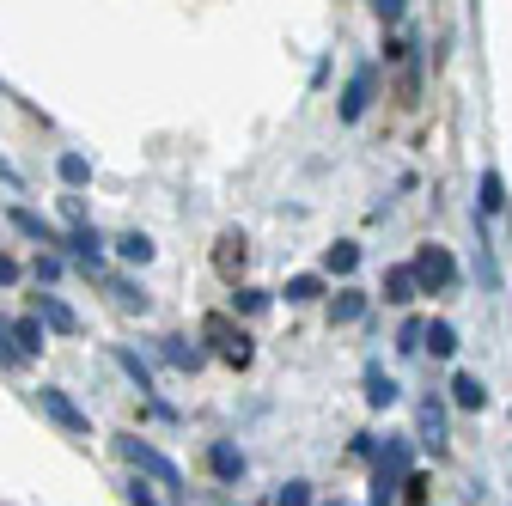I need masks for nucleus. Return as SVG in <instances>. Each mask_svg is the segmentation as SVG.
Returning <instances> with one entry per match:
<instances>
[{"label": "nucleus", "mask_w": 512, "mask_h": 506, "mask_svg": "<svg viewBox=\"0 0 512 506\" xmlns=\"http://www.w3.org/2000/svg\"><path fill=\"white\" fill-rule=\"evenodd\" d=\"M409 470H415V439L409 433H384V446H378V458L366 464V506H397L403 500V482H409Z\"/></svg>", "instance_id": "f257e3e1"}, {"label": "nucleus", "mask_w": 512, "mask_h": 506, "mask_svg": "<svg viewBox=\"0 0 512 506\" xmlns=\"http://www.w3.org/2000/svg\"><path fill=\"white\" fill-rule=\"evenodd\" d=\"M403 13H409V0H372V19H378L384 31H397V25H403Z\"/></svg>", "instance_id": "f704fd0d"}, {"label": "nucleus", "mask_w": 512, "mask_h": 506, "mask_svg": "<svg viewBox=\"0 0 512 506\" xmlns=\"http://www.w3.org/2000/svg\"><path fill=\"white\" fill-rule=\"evenodd\" d=\"M415 275H421V293H458L464 287V269H458V257H452V250H445V244H415Z\"/></svg>", "instance_id": "20e7f679"}, {"label": "nucleus", "mask_w": 512, "mask_h": 506, "mask_svg": "<svg viewBox=\"0 0 512 506\" xmlns=\"http://www.w3.org/2000/svg\"><path fill=\"white\" fill-rule=\"evenodd\" d=\"M7 226H13L19 238H31L37 250H68V226H49V220H43L37 208H25V202L7 208Z\"/></svg>", "instance_id": "0eeeda50"}, {"label": "nucleus", "mask_w": 512, "mask_h": 506, "mask_svg": "<svg viewBox=\"0 0 512 506\" xmlns=\"http://www.w3.org/2000/svg\"><path fill=\"white\" fill-rule=\"evenodd\" d=\"M433 500V476L427 470H409V482H403V506H427Z\"/></svg>", "instance_id": "72a5a7b5"}, {"label": "nucleus", "mask_w": 512, "mask_h": 506, "mask_svg": "<svg viewBox=\"0 0 512 506\" xmlns=\"http://www.w3.org/2000/svg\"><path fill=\"white\" fill-rule=\"evenodd\" d=\"M13 366H25V354H19V336H13V318H0V372H13Z\"/></svg>", "instance_id": "2f4dec72"}, {"label": "nucleus", "mask_w": 512, "mask_h": 506, "mask_svg": "<svg viewBox=\"0 0 512 506\" xmlns=\"http://www.w3.org/2000/svg\"><path fill=\"white\" fill-rule=\"evenodd\" d=\"M360 263H366V250H360L354 238H336V244L324 250V275H330V281H354Z\"/></svg>", "instance_id": "a211bd4d"}, {"label": "nucleus", "mask_w": 512, "mask_h": 506, "mask_svg": "<svg viewBox=\"0 0 512 506\" xmlns=\"http://www.w3.org/2000/svg\"><path fill=\"white\" fill-rule=\"evenodd\" d=\"M384 61H391V68H409V61H415V43H409L403 31H384Z\"/></svg>", "instance_id": "473e14b6"}, {"label": "nucleus", "mask_w": 512, "mask_h": 506, "mask_svg": "<svg viewBox=\"0 0 512 506\" xmlns=\"http://www.w3.org/2000/svg\"><path fill=\"white\" fill-rule=\"evenodd\" d=\"M378 446H384V439H378V433H354V439H348V458H360V464H372V458H378Z\"/></svg>", "instance_id": "c9c22d12"}, {"label": "nucleus", "mask_w": 512, "mask_h": 506, "mask_svg": "<svg viewBox=\"0 0 512 506\" xmlns=\"http://www.w3.org/2000/svg\"><path fill=\"white\" fill-rule=\"evenodd\" d=\"M506 208H512V196H506V177H500L494 165H482V177H476V208H470V214H476V220H500Z\"/></svg>", "instance_id": "f8f14e48"}, {"label": "nucleus", "mask_w": 512, "mask_h": 506, "mask_svg": "<svg viewBox=\"0 0 512 506\" xmlns=\"http://www.w3.org/2000/svg\"><path fill=\"white\" fill-rule=\"evenodd\" d=\"M110 452H116L128 470L153 476V482L165 488V500H183V494H189V488H183V470H177V464H171V458L153 446V439H141V433H116V439H110Z\"/></svg>", "instance_id": "f03ea898"}, {"label": "nucleus", "mask_w": 512, "mask_h": 506, "mask_svg": "<svg viewBox=\"0 0 512 506\" xmlns=\"http://www.w3.org/2000/svg\"><path fill=\"white\" fill-rule=\"evenodd\" d=\"M378 104V61H360V68L348 74V86H342V98H336V116L348 122H366V110Z\"/></svg>", "instance_id": "39448f33"}, {"label": "nucleus", "mask_w": 512, "mask_h": 506, "mask_svg": "<svg viewBox=\"0 0 512 506\" xmlns=\"http://www.w3.org/2000/svg\"><path fill=\"white\" fill-rule=\"evenodd\" d=\"M275 506H317V488H311L305 476H287V482L275 488Z\"/></svg>", "instance_id": "7c9ffc66"}, {"label": "nucleus", "mask_w": 512, "mask_h": 506, "mask_svg": "<svg viewBox=\"0 0 512 506\" xmlns=\"http://www.w3.org/2000/svg\"><path fill=\"white\" fill-rule=\"evenodd\" d=\"M0 183H13V189H19V171H13L7 159H0Z\"/></svg>", "instance_id": "4c0bfd02"}, {"label": "nucleus", "mask_w": 512, "mask_h": 506, "mask_svg": "<svg viewBox=\"0 0 512 506\" xmlns=\"http://www.w3.org/2000/svg\"><path fill=\"white\" fill-rule=\"evenodd\" d=\"M104 287H110V305H116V311H141V318L153 311V293H147L135 275H104Z\"/></svg>", "instance_id": "6ab92c4d"}, {"label": "nucleus", "mask_w": 512, "mask_h": 506, "mask_svg": "<svg viewBox=\"0 0 512 506\" xmlns=\"http://www.w3.org/2000/svg\"><path fill=\"white\" fill-rule=\"evenodd\" d=\"M244 263H250V238H244V232H226V238L214 244V269H220V281H232V287H238Z\"/></svg>", "instance_id": "dca6fc26"}, {"label": "nucleus", "mask_w": 512, "mask_h": 506, "mask_svg": "<svg viewBox=\"0 0 512 506\" xmlns=\"http://www.w3.org/2000/svg\"><path fill=\"white\" fill-rule=\"evenodd\" d=\"M458 348L464 342H458V324L452 318H427V354L433 360H458Z\"/></svg>", "instance_id": "a878e982"}, {"label": "nucleus", "mask_w": 512, "mask_h": 506, "mask_svg": "<svg viewBox=\"0 0 512 506\" xmlns=\"http://www.w3.org/2000/svg\"><path fill=\"white\" fill-rule=\"evenodd\" d=\"M68 263H74L68 250H37V257H31V281L37 287H55L61 275H68Z\"/></svg>", "instance_id": "cd10ccee"}, {"label": "nucleus", "mask_w": 512, "mask_h": 506, "mask_svg": "<svg viewBox=\"0 0 512 506\" xmlns=\"http://www.w3.org/2000/svg\"><path fill=\"white\" fill-rule=\"evenodd\" d=\"M110 360H116V372H122V378H128V385H135V391H141L147 403L159 397V391H153V366H147V360H141L135 348H110Z\"/></svg>", "instance_id": "5701e85b"}, {"label": "nucleus", "mask_w": 512, "mask_h": 506, "mask_svg": "<svg viewBox=\"0 0 512 506\" xmlns=\"http://www.w3.org/2000/svg\"><path fill=\"white\" fill-rule=\"evenodd\" d=\"M244 470L250 464H244V452L232 446V439H214V446H208V476L214 482H244Z\"/></svg>", "instance_id": "aec40b11"}, {"label": "nucleus", "mask_w": 512, "mask_h": 506, "mask_svg": "<svg viewBox=\"0 0 512 506\" xmlns=\"http://www.w3.org/2000/svg\"><path fill=\"white\" fill-rule=\"evenodd\" d=\"M397 354H403V360L427 354V318H415V311H409V318L397 324Z\"/></svg>", "instance_id": "c756f323"}, {"label": "nucleus", "mask_w": 512, "mask_h": 506, "mask_svg": "<svg viewBox=\"0 0 512 506\" xmlns=\"http://www.w3.org/2000/svg\"><path fill=\"white\" fill-rule=\"evenodd\" d=\"M403 403V385H397V378L391 372H384V366H366V409H397Z\"/></svg>", "instance_id": "412c9836"}, {"label": "nucleus", "mask_w": 512, "mask_h": 506, "mask_svg": "<svg viewBox=\"0 0 512 506\" xmlns=\"http://www.w3.org/2000/svg\"><path fill=\"white\" fill-rule=\"evenodd\" d=\"M55 177H61V189H86L92 183V159L86 153H55Z\"/></svg>", "instance_id": "c85d7f7f"}, {"label": "nucleus", "mask_w": 512, "mask_h": 506, "mask_svg": "<svg viewBox=\"0 0 512 506\" xmlns=\"http://www.w3.org/2000/svg\"><path fill=\"white\" fill-rule=\"evenodd\" d=\"M445 403H452L458 415H482L488 409V385L476 372H452V385H445Z\"/></svg>", "instance_id": "2eb2a0df"}, {"label": "nucleus", "mask_w": 512, "mask_h": 506, "mask_svg": "<svg viewBox=\"0 0 512 506\" xmlns=\"http://www.w3.org/2000/svg\"><path fill=\"white\" fill-rule=\"evenodd\" d=\"M25 281V263L13 257V250H0V287H19Z\"/></svg>", "instance_id": "e433bc0d"}, {"label": "nucleus", "mask_w": 512, "mask_h": 506, "mask_svg": "<svg viewBox=\"0 0 512 506\" xmlns=\"http://www.w3.org/2000/svg\"><path fill=\"white\" fill-rule=\"evenodd\" d=\"M68 257L86 269V275H104V257H110V238L86 220V226H68Z\"/></svg>", "instance_id": "6e6552de"}, {"label": "nucleus", "mask_w": 512, "mask_h": 506, "mask_svg": "<svg viewBox=\"0 0 512 506\" xmlns=\"http://www.w3.org/2000/svg\"><path fill=\"white\" fill-rule=\"evenodd\" d=\"M330 293V275L324 269H305V275H287V287H281V299L287 305H317V299H324Z\"/></svg>", "instance_id": "4be33fe9"}, {"label": "nucleus", "mask_w": 512, "mask_h": 506, "mask_svg": "<svg viewBox=\"0 0 512 506\" xmlns=\"http://www.w3.org/2000/svg\"><path fill=\"white\" fill-rule=\"evenodd\" d=\"M202 342H208V354H220L232 372H244L250 360H256V336L244 330V318L226 305V311H208L202 318Z\"/></svg>", "instance_id": "7ed1b4c3"}, {"label": "nucleus", "mask_w": 512, "mask_h": 506, "mask_svg": "<svg viewBox=\"0 0 512 506\" xmlns=\"http://www.w3.org/2000/svg\"><path fill=\"white\" fill-rule=\"evenodd\" d=\"M506 415H512V409H506Z\"/></svg>", "instance_id": "58836bf2"}, {"label": "nucleus", "mask_w": 512, "mask_h": 506, "mask_svg": "<svg viewBox=\"0 0 512 506\" xmlns=\"http://www.w3.org/2000/svg\"><path fill=\"white\" fill-rule=\"evenodd\" d=\"M122 500H128V506H171L165 488H159L153 476H141V470H128V476H122Z\"/></svg>", "instance_id": "bb28decb"}, {"label": "nucleus", "mask_w": 512, "mask_h": 506, "mask_svg": "<svg viewBox=\"0 0 512 506\" xmlns=\"http://www.w3.org/2000/svg\"><path fill=\"white\" fill-rule=\"evenodd\" d=\"M37 318H43V324H49V336H61V342L80 336V311L61 299L55 287H43V293H37Z\"/></svg>", "instance_id": "9d476101"}, {"label": "nucleus", "mask_w": 512, "mask_h": 506, "mask_svg": "<svg viewBox=\"0 0 512 506\" xmlns=\"http://www.w3.org/2000/svg\"><path fill=\"white\" fill-rule=\"evenodd\" d=\"M110 250H116V263H128V269H147V263L159 257V244H153V232H141V226H128V232H116V238H110Z\"/></svg>", "instance_id": "4468645a"}, {"label": "nucleus", "mask_w": 512, "mask_h": 506, "mask_svg": "<svg viewBox=\"0 0 512 506\" xmlns=\"http://www.w3.org/2000/svg\"><path fill=\"white\" fill-rule=\"evenodd\" d=\"M415 439H421L433 458L452 452V433H445V403H439V397H427V403L415 409Z\"/></svg>", "instance_id": "1a4fd4ad"}, {"label": "nucleus", "mask_w": 512, "mask_h": 506, "mask_svg": "<svg viewBox=\"0 0 512 506\" xmlns=\"http://www.w3.org/2000/svg\"><path fill=\"white\" fill-rule=\"evenodd\" d=\"M13 336H19V354H25V360H43V348H49V324L37 318V311L13 318Z\"/></svg>", "instance_id": "b1692460"}, {"label": "nucleus", "mask_w": 512, "mask_h": 506, "mask_svg": "<svg viewBox=\"0 0 512 506\" xmlns=\"http://www.w3.org/2000/svg\"><path fill=\"white\" fill-rule=\"evenodd\" d=\"M275 299H281V293H269V287H250V281H238V287H232V299H226V305H232V311H238V318H263V311H269V305H275Z\"/></svg>", "instance_id": "393cba45"}, {"label": "nucleus", "mask_w": 512, "mask_h": 506, "mask_svg": "<svg viewBox=\"0 0 512 506\" xmlns=\"http://www.w3.org/2000/svg\"><path fill=\"white\" fill-rule=\"evenodd\" d=\"M366 305H372V293H360L354 281H342V287L330 293V324H336V330L360 324V318H366Z\"/></svg>", "instance_id": "f3484780"}, {"label": "nucleus", "mask_w": 512, "mask_h": 506, "mask_svg": "<svg viewBox=\"0 0 512 506\" xmlns=\"http://www.w3.org/2000/svg\"><path fill=\"white\" fill-rule=\"evenodd\" d=\"M159 360L177 366V372H202L208 366V342L202 336L196 342H189V336H159Z\"/></svg>", "instance_id": "ddd939ff"}, {"label": "nucleus", "mask_w": 512, "mask_h": 506, "mask_svg": "<svg viewBox=\"0 0 512 506\" xmlns=\"http://www.w3.org/2000/svg\"><path fill=\"white\" fill-rule=\"evenodd\" d=\"M37 409H43L61 433H74V439H86V433H92V415H86L68 391H61V385H43V391H37Z\"/></svg>", "instance_id": "423d86ee"}, {"label": "nucleus", "mask_w": 512, "mask_h": 506, "mask_svg": "<svg viewBox=\"0 0 512 506\" xmlns=\"http://www.w3.org/2000/svg\"><path fill=\"white\" fill-rule=\"evenodd\" d=\"M378 293H384V305L409 311V305L421 299V275H415V263H391V269H384V281H378Z\"/></svg>", "instance_id": "9b49d317"}]
</instances>
